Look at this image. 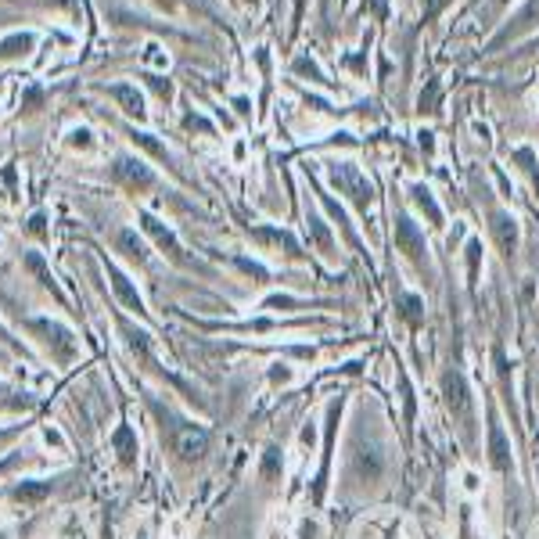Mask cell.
Wrapping results in <instances>:
<instances>
[{"mask_svg": "<svg viewBox=\"0 0 539 539\" xmlns=\"http://www.w3.org/2000/svg\"><path fill=\"white\" fill-rule=\"evenodd\" d=\"M439 389H443V399H446V406H450V413H453V421H457V428H460V435H464V439H474V396H471L467 377L450 367V370L439 377Z\"/></svg>", "mask_w": 539, "mask_h": 539, "instance_id": "obj_1", "label": "cell"}, {"mask_svg": "<svg viewBox=\"0 0 539 539\" xmlns=\"http://www.w3.org/2000/svg\"><path fill=\"white\" fill-rule=\"evenodd\" d=\"M170 446H173V453L184 460V464H194V460H201L205 453H209V431L205 428H198V424H191V421H177L173 413H170Z\"/></svg>", "mask_w": 539, "mask_h": 539, "instance_id": "obj_2", "label": "cell"}, {"mask_svg": "<svg viewBox=\"0 0 539 539\" xmlns=\"http://www.w3.org/2000/svg\"><path fill=\"white\" fill-rule=\"evenodd\" d=\"M331 184L338 187V194H345L360 212H367L370 209V201H374V187H370V180L356 170V166H349V162H338V166H331Z\"/></svg>", "mask_w": 539, "mask_h": 539, "instance_id": "obj_3", "label": "cell"}, {"mask_svg": "<svg viewBox=\"0 0 539 539\" xmlns=\"http://www.w3.org/2000/svg\"><path fill=\"white\" fill-rule=\"evenodd\" d=\"M29 328H33L36 335H43V345L50 349V356L58 360V363L72 360L76 342H72V331H69V328H62V323H54V320H33Z\"/></svg>", "mask_w": 539, "mask_h": 539, "instance_id": "obj_4", "label": "cell"}, {"mask_svg": "<svg viewBox=\"0 0 539 539\" xmlns=\"http://www.w3.org/2000/svg\"><path fill=\"white\" fill-rule=\"evenodd\" d=\"M396 248L410 262L428 266V241H424V234L417 230V223L410 220V216H399V220H396Z\"/></svg>", "mask_w": 539, "mask_h": 539, "instance_id": "obj_5", "label": "cell"}, {"mask_svg": "<svg viewBox=\"0 0 539 539\" xmlns=\"http://www.w3.org/2000/svg\"><path fill=\"white\" fill-rule=\"evenodd\" d=\"M489 464H493V471H500V474H511L514 471V453H511V439H507V431H504V424H500V417H496V410H489Z\"/></svg>", "mask_w": 539, "mask_h": 539, "instance_id": "obj_6", "label": "cell"}, {"mask_svg": "<svg viewBox=\"0 0 539 539\" xmlns=\"http://www.w3.org/2000/svg\"><path fill=\"white\" fill-rule=\"evenodd\" d=\"M338 413H342V403L331 406V417H328V435H323V467L313 482V504L320 507L323 496H328V474H331V453H335V431H338Z\"/></svg>", "mask_w": 539, "mask_h": 539, "instance_id": "obj_7", "label": "cell"}, {"mask_svg": "<svg viewBox=\"0 0 539 539\" xmlns=\"http://www.w3.org/2000/svg\"><path fill=\"white\" fill-rule=\"evenodd\" d=\"M349 474H352L356 482H367V485L382 482V474H385V457L377 453V450H356L352 460H349Z\"/></svg>", "mask_w": 539, "mask_h": 539, "instance_id": "obj_8", "label": "cell"}, {"mask_svg": "<svg viewBox=\"0 0 539 539\" xmlns=\"http://www.w3.org/2000/svg\"><path fill=\"white\" fill-rule=\"evenodd\" d=\"M116 180H123L130 191H148L155 184V173L144 166L140 158H119L116 162Z\"/></svg>", "mask_w": 539, "mask_h": 539, "instance_id": "obj_9", "label": "cell"}, {"mask_svg": "<svg viewBox=\"0 0 539 539\" xmlns=\"http://www.w3.org/2000/svg\"><path fill=\"white\" fill-rule=\"evenodd\" d=\"M108 277H112V288H116V295H119V302H123L126 309H133L137 316H144V313H148V309H144V299H140V291L130 284V277L123 274L119 266H112V262H108Z\"/></svg>", "mask_w": 539, "mask_h": 539, "instance_id": "obj_10", "label": "cell"}, {"mask_svg": "<svg viewBox=\"0 0 539 539\" xmlns=\"http://www.w3.org/2000/svg\"><path fill=\"white\" fill-rule=\"evenodd\" d=\"M489 230H493V238H496L500 252L511 259V255L518 252V223H514V216H507V212H493Z\"/></svg>", "mask_w": 539, "mask_h": 539, "instance_id": "obj_11", "label": "cell"}, {"mask_svg": "<svg viewBox=\"0 0 539 539\" xmlns=\"http://www.w3.org/2000/svg\"><path fill=\"white\" fill-rule=\"evenodd\" d=\"M140 227L155 238V245L162 248V252H170V259H177V262H184V252H180V245H177V238H173V230H166V227H162L158 220H155V216H140Z\"/></svg>", "mask_w": 539, "mask_h": 539, "instance_id": "obj_12", "label": "cell"}, {"mask_svg": "<svg viewBox=\"0 0 539 539\" xmlns=\"http://www.w3.org/2000/svg\"><path fill=\"white\" fill-rule=\"evenodd\" d=\"M252 238L255 241H262V245H274V248H281L284 255H291V259H302V248H299V241L288 234V230H277V227H259V230H252Z\"/></svg>", "mask_w": 539, "mask_h": 539, "instance_id": "obj_13", "label": "cell"}, {"mask_svg": "<svg viewBox=\"0 0 539 539\" xmlns=\"http://www.w3.org/2000/svg\"><path fill=\"white\" fill-rule=\"evenodd\" d=\"M54 489H58V482H18L15 489H11V500H18V504H40V500H47Z\"/></svg>", "mask_w": 539, "mask_h": 539, "instance_id": "obj_14", "label": "cell"}, {"mask_svg": "<svg viewBox=\"0 0 539 539\" xmlns=\"http://www.w3.org/2000/svg\"><path fill=\"white\" fill-rule=\"evenodd\" d=\"M112 446H116V453H119V460H123L126 467L137 464V431H133L130 424H119V428L112 431Z\"/></svg>", "mask_w": 539, "mask_h": 539, "instance_id": "obj_15", "label": "cell"}, {"mask_svg": "<svg viewBox=\"0 0 539 539\" xmlns=\"http://www.w3.org/2000/svg\"><path fill=\"white\" fill-rule=\"evenodd\" d=\"M410 198H413V205L428 216V223H431V227H443V209H439L435 194H431L424 184H413V187H410Z\"/></svg>", "mask_w": 539, "mask_h": 539, "instance_id": "obj_16", "label": "cell"}, {"mask_svg": "<svg viewBox=\"0 0 539 539\" xmlns=\"http://www.w3.org/2000/svg\"><path fill=\"white\" fill-rule=\"evenodd\" d=\"M116 245H119V252H123L126 259H133V262H144V259H148V245L137 238V230H119V234H116Z\"/></svg>", "mask_w": 539, "mask_h": 539, "instance_id": "obj_17", "label": "cell"}, {"mask_svg": "<svg viewBox=\"0 0 539 539\" xmlns=\"http://www.w3.org/2000/svg\"><path fill=\"white\" fill-rule=\"evenodd\" d=\"M396 309H399V316L410 323V328H417V323L424 320V299H421V295H410V291L399 295V299H396Z\"/></svg>", "mask_w": 539, "mask_h": 539, "instance_id": "obj_18", "label": "cell"}, {"mask_svg": "<svg viewBox=\"0 0 539 539\" xmlns=\"http://www.w3.org/2000/svg\"><path fill=\"white\" fill-rule=\"evenodd\" d=\"M112 97L123 104V112H126V116H137V119L144 116V101H140V94H137L133 87H116V90H112Z\"/></svg>", "mask_w": 539, "mask_h": 539, "instance_id": "obj_19", "label": "cell"}, {"mask_svg": "<svg viewBox=\"0 0 539 539\" xmlns=\"http://www.w3.org/2000/svg\"><path fill=\"white\" fill-rule=\"evenodd\" d=\"M309 234H313V241L320 245V252H323V255H331V252H335V238H331L328 223H323L320 216H313V212H309Z\"/></svg>", "mask_w": 539, "mask_h": 539, "instance_id": "obj_20", "label": "cell"}, {"mask_svg": "<svg viewBox=\"0 0 539 539\" xmlns=\"http://www.w3.org/2000/svg\"><path fill=\"white\" fill-rule=\"evenodd\" d=\"M281 471H284L281 450H277V446H270V450L262 453V467H259V474H262V482H277V478H281Z\"/></svg>", "mask_w": 539, "mask_h": 539, "instance_id": "obj_21", "label": "cell"}, {"mask_svg": "<svg viewBox=\"0 0 539 539\" xmlns=\"http://www.w3.org/2000/svg\"><path fill=\"white\" fill-rule=\"evenodd\" d=\"M26 266H29V270H33V274H36V281H40L43 288H50L54 295H58V302H65V295L58 291V284H54V277H50V270L43 266V259H40V255H26Z\"/></svg>", "mask_w": 539, "mask_h": 539, "instance_id": "obj_22", "label": "cell"}, {"mask_svg": "<svg viewBox=\"0 0 539 539\" xmlns=\"http://www.w3.org/2000/svg\"><path fill=\"white\" fill-rule=\"evenodd\" d=\"M478 270H482V241L471 238V241H467V284H471V288L478 284Z\"/></svg>", "mask_w": 539, "mask_h": 539, "instance_id": "obj_23", "label": "cell"}, {"mask_svg": "<svg viewBox=\"0 0 539 539\" xmlns=\"http://www.w3.org/2000/svg\"><path fill=\"white\" fill-rule=\"evenodd\" d=\"M130 140H133V144H140L144 151H151L155 158H170V151L162 148V144H158V140H155L151 133H130Z\"/></svg>", "mask_w": 539, "mask_h": 539, "instance_id": "obj_24", "label": "cell"}, {"mask_svg": "<svg viewBox=\"0 0 539 539\" xmlns=\"http://www.w3.org/2000/svg\"><path fill=\"white\" fill-rule=\"evenodd\" d=\"M33 47V36H11L4 47H0V54H4V58H15V54H26Z\"/></svg>", "mask_w": 539, "mask_h": 539, "instance_id": "obj_25", "label": "cell"}, {"mask_svg": "<svg viewBox=\"0 0 539 539\" xmlns=\"http://www.w3.org/2000/svg\"><path fill=\"white\" fill-rule=\"evenodd\" d=\"M421 108H424V112H435V108H439V83L435 79H431L428 90L421 94Z\"/></svg>", "mask_w": 539, "mask_h": 539, "instance_id": "obj_26", "label": "cell"}, {"mask_svg": "<svg viewBox=\"0 0 539 539\" xmlns=\"http://www.w3.org/2000/svg\"><path fill=\"white\" fill-rule=\"evenodd\" d=\"M295 72H299V76H309L313 83H323V72H320L316 62H309V58H299V62H295Z\"/></svg>", "mask_w": 539, "mask_h": 539, "instance_id": "obj_27", "label": "cell"}, {"mask_svg": "<svg viewBox=\"0 0 539 539\" xmlns=\"http://www.w3.org/2000/svg\"><path fill=\"white\" fill-rule=\"evenodd\" d=\"M539 22V0H528V8L518 15V29H525V26H535Z\"/></svg>", "mask_w": 539, "mask_h": 539, "instance_id": "obj_28", "label": "cell"}, {"mask_svg": "<svg viewBox=\"0 0 539 539\" xmlns=\"http://www.w3.org/2000/svg\"><path fill=\"white\" fill-rule=\"evenodd\" d=\"M238 266L245 270V274H252L255 281H262V277H266V270H262V266H255V262H248V259H238Z\"/></svg>", "mask_w": 539, "mask_h": 539, "instance_id": "obj_29", "label": "cell"}, {"mask_svg": "<svg viewBox=\"0 0 539 539\" xmlns=\"http://www.w3.org/2000/svg\"><path fill=\"white\" fill-rule=\"evenodd\" d=\"M72 144H76V148H90V130H76V133H72Z\"/></svg>", "mask_w": 539, "mask_h": 539, "instance_id": "obj_30", "label": "cell"}, {"mask_svg": "<svg viewBox=\"0 0 539 539\" xmlns=\"http://www.w3.org/2000/svg\"><path fill=\"white\" fill-rule=\"evenodd\" d=\"M187 130H212L205 119H194V116H187Z\"/></svg>", "mask_w": 539, "mask_h": 539, "instance_id": "obj_31", "label": "cell"}, {"mask_svg": "<svg viewBox=\"0 0 539 539\" xmlns=\"http://www.w3.org/2000/svg\"><path fill=\"white\" fill-rule=\"evenodd\" d=\"M299 539H316V525H313V521H306V525H302V532H299Z\"/></svg>", "mask_w": 539, "mask_h": 539, "instance_id": "obj_32", "label": "cell"}, {"mask_svg": "<svg viewBox=\"0 0 539 539\" xmlns=\"http://www.w3.org/2000/svg\"><path fill=\"white\" fill-rule=\"evenodd\" d=\"M18 431H22V428H8V431H0V446H8V443L18 435Z\"/></svg>", "mask_w": 539, "mask_h": 539, "instance_id": "obj_33", "label": "cell"}, {"mask_svg": "<svg viewBox=\"0 0 539 539\" xmlns=\"http://www.w3.org/2000/svg\"><path fill=\"white\" fill-rule=\"evenodd\" d=\"M363 65H367V58H363V54H352V58H349V69L363 72Z\"/></svg>", "mask_w": 539, "mask_h": 539, "instance_id": "obj_34", "label": "cell"}, {"mask_svg": "<svg viewBox=\"0 0 539 539\" xmlns=\"http://www.w3.org/2000/svg\"><path fill=\"white\" fill-rule=\"evenodd\" d=\"M270 377H274V382H291V370H288V367H281V370H274Z\"/></svg>", "mask_w": 539, "mask_h": 539, "instance_id": "obj_35", "label": "cell"}, {"mask_svg": "<svg viewBox=\"0 0 539 539\" xmlns=\"http://www.w3.org/2000/svg\"><path fill=\"white\" fill-rule=\"evenodd\" d=\"M29 230H33V234H43V216H33V220H29Z\"/></svg>", "mask_w": 539, "mask_h": 539, "instance_id": "obj_36", "label": "cell"}, {"mask_svg": "<svg viewBox=\"0 0 539 539\" xmlns=\"http://www.w3.org/2000/svg\"><path fill=\"white\" fill-rule=\"evenodd\" d=\"M464 485L474 493V489H478V474H474V471H467V474H464Z\"/></svg>", "mask_w": 539, "mask_h": 539, "instance_id": "obj_37", "label": "cell"}, {"mask_svg": "<svg viewBox=\"0 0 539 539\" xmlns=\"http://www.w3.org/2000/svg\"><path fill=\"white\" fill-rule=\"evenodd\" d=\"M443 4H446V0H428V15H439Z\"/></svg>", "mask_w": 539, "mask_h": 539, "instance_id": "obj_38", "label": "cell"}, {"mask_svg": "<svg viewBox=\"0 0 539 539\" xmlns=\"http://www.w3.org/2000/svg\"><path fill=\"white\" fill-rule=\"evenodd\" d=\"M421 148H424V151H431V148H435V140H431V133H421Z\"/></svg>", "mask_w": 539, "mask_h": 539, "instance_id": "obj_39", "label": "cell"}, {"mask_svg": "<svg viewBox=\"0 0 539 539\" xmlns=\"http://www.w3.org/2000/svg\"><path fill=\"white\" fill-rule=\"evenodd\" d=\"M15 460H18V457H8L4 464H0V474H4V471H11V467H15Z\"/></svg>", "mask_w": 539, "mask_h": 539, "instance_id": "obj_40", "label": "cell"}, {"mask_svg": "<svg viewBox=\"0 0 539 539\" xmlns=\"http://www.w3.org/2000/svg\"><path fill=\"white\" fill-rule=\"evenodd\" d=\"M535 471H539V431H535Z\"/></svg>", "mask_w": 539, "mask_h": 539, "instance_id": "obj_41", "label": "cell"}, {"mask_svg": "<svg viewBox=\"0 0 539 539\" xmlns=\"http://www.w3.org/2000/svg\"><path fill=\"white\" fill-rule=\"evenodd\" d=\"M252 4H255V0H252Z\"/></svg>", "mask_w": 539, "mask_h": 539, "instance_id": "obj_42", "label": "cell"}]
</instances>
